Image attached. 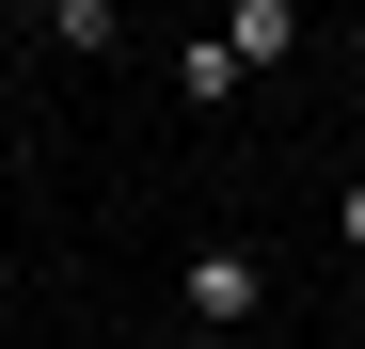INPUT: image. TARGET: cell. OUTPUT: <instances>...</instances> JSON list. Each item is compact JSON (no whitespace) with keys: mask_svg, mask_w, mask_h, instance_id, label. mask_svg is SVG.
Wrapping results in <instances>:
<instances>
[{"mask_svg":"<svg viewBox=\"0 0 365 349\" xmlns=\"http://www.w3.org/2000/svg\"><path fill=\"white\" fill-rule=\"evenodd\" d=\"M255 318H270V254H255V239H191V270H175V333H222V349H238Z\"/></svg>","mask_w":365,"mask_h":349,"instance_id":"6da1fadb","label":"cell"},{"mask_svg":"<svg viewBox=\"0 0 365 349\" xmlns=\"http://www.w3.org/2000/svg\"><path fill=\"white\" fill-rule=\"evenodd\" d=\"M16 16L64 48V64H111V48H128V0H16Z\"/></svg>","mask_w":365,"mask_h":349,"instance_id":"7a4b0ae2","label":"cell"},{"mask_svg":"<svg viewBox=\"0 0 365 349\" xmlns=\"http://www.w3.org/2000/svg\"><path fill=\"white\" fill-rule=\"evenodd\" d=\"M222 48H238V80L302 64V0H222Z\"/></svg>","mask_w":365,"mask_h":349,"instance_id":"3957f363","label":"cell"},{"mask_svg":"<svg viewBox=\"0 0 365 349\" xmlns=\"http://www.w3.org/2000/svg\"><path fill=\"white\" fill-rule=\"evenodd\" d=\"M175 95H191V111H238L255 80H238V48H222V32H191V48H175Z\"/></svg>","mask_w":365,"mask_h":349,"instance_id":"277c9868","label":"cell"},{"mask_svg":"<svg viewBox=\"0 0 365 349\" xmlns=\"http://www.w3.org/2000/svg\"><path fill=\"white\" fill-rule=\"evenodd\" d=\"M334 239H349V254H365V174H334Z\"/></svg>","mask_w":365,"mask_h":349,"instance_id":"5b68a950","label":"cell"},{"mask_svg":"<svg viewBox=\"0 0 365 349\" xmlns=\"http://www.w3.org/2000/svg\"><path fill=\"white\" fill-rule=\"evenodd\" d=\"M349 80H365V16H349Z\"/></svg>","mask_w":365,"mask_h":349,"instance_id":"8992f818","label":"cell"},{"mask_svg":"<svg viewBox=\"0 0 365 349\" xmlns=\"http://www.w3.org/2000/svg\"><path fill=\"white\" fill-rule=\"evenodd\" d=\"M175 349H222V333H175Z\"/></svg>","mask_w":365,"mask_h":349,"instance_id":"52a82bcc","label":"cell"}]
</instances>
